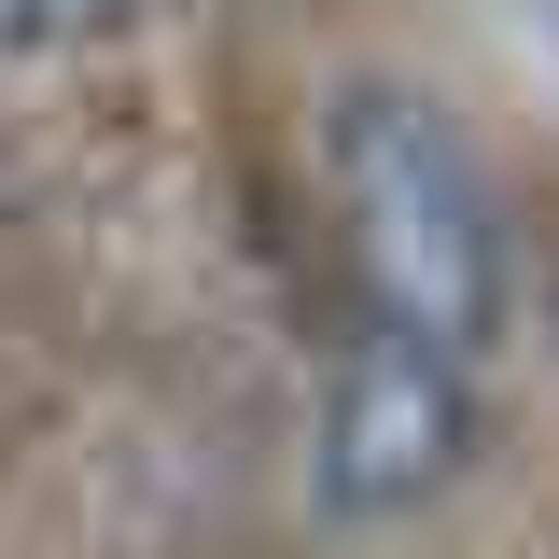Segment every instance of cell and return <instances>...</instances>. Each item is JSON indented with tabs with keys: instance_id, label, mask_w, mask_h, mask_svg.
I'll list each match as a JSON object with an SVG mask.
<instances>
[{
	"instance_id": "6da1fadb",
	"label": "cell",
	"mask_w": 559,
	"mask_h": 559,
	"mask_svg": "<svg viewBox=\"0 0 559 559\" xmlns=\"http://www.w3.org/2000/svg\"><path fill=\"white\" fill-rule=\"evenodd\" d=\"M336 197H349V266L378 294V322L448 349V364H476L503 266H489V197L462 168V140H448V112L364 84L336 112Z\"/></svg>"
},
{
	"instance_id": "7a4b0ae2",
	"label": "cell",
	"mask_w": 559,
	"mask_h": 559,
	"mask_svg": "<svg viewBox=\"0 0 559 559\" xmlns=\"http://www.w3.org/2000/svg\"><path fill=\"white\" fill-rule=\"evenodd\" d=\"M448 462H462V364L378 322L322 392V503L336 518H406V503L448 489Z\"/></svg>"
},
{
	"instance_id": "3957f363",
	"label": "cell",
	"mask_w": 559,
	"mask_h": 559,
	"mask_svg": "<svg viewBox=\"0 0 559 559\" xmlns=\"http://www.w3.org/2000/svg\"><path fill=\"white\" fill-rule=\"evenodd\" d=\"M140 0H0V57H57V43H112Z\"/></svg>"
}]
</instances>
